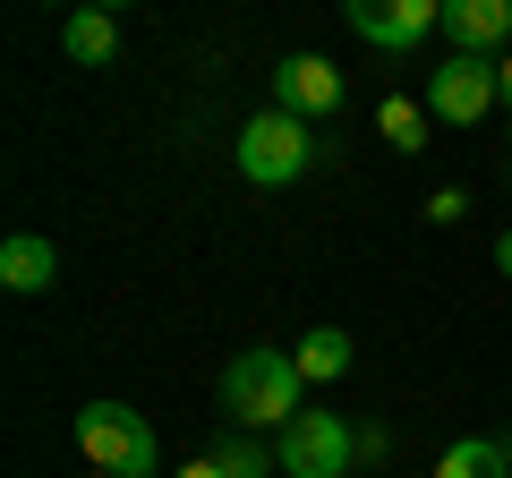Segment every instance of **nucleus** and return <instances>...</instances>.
I'll list each match as a JSON object with an SVG mask.
<instances>
[{
	"label": "nucleus",
	"mask_w": 512,
	"mask_h": 478,
	"mask_svg": "<svg viewBox=\"0 0 512 478\" xmlns=\"http://www.w3.org/2000/svg\"><path fill=\"white\" fill-rule=\"evenodd\" d=\"M274 111H291V120H325V111H342V69L316 52H291L274 69Z\"/></svg>",
	"instance_id": "6"
},
{
	"label": "nucleus",
	"mask_w": 512,
	"mask_h": 478,
	"mask_svg": "<svg viewBox=\"0 0 512 478\" xmlns=\"http://www.w3.org/2000/svg\"><path fill=\"white\" fill-rule=\"evenodd\" d=\"M376 129L393 137V154H419V146H427V111L410 103V94H384V111H376Z\"/></svg>",
	"instance_id": "13"
},
{
	"label": "nucleus",
	"mask_w": 512,
	"mask_h": 478,
	"mask_svg": "<svg viewBox=\"0 0 512 478\" xmlns=\"http://www.w3.org/2000/svg\"><path fill=\"white\" fill-rule=\"evenodd\" d=\"M274 461H282V478H350L359 436L342 427V410H299L274 436Z\"/></svg>",
	"instance_id": "4"
},
{
	"label": "nucleus",
	"mask_w": 512,
	"mask_h": 478,
	"mask_svg": "<svg viewBox=\"0 0 512 478\" xmlns=\"http://www.w3.org/2000/svg\"><path fill=\"white\" fill-rule=\"evenodd\" d=\"M470 214V197H461V188H436V197H427V222H461Z\"/></svg>",
	"instance_id": "15"
},
{
	"label": "nucleus",
	"mask_w": 512,
	"mask_h": 478,
	"mask_svg": "<svg viewBox=\"0 0 512 478\" xmlns=\"http://www.w3.org/2000/svg\"><path fill=\"white\" fill-rule=\"evenodd\" d=\"M52 274H60V248L43 231H9V239H0V282H9L18 299L52 291Z\"/></svg>",
	"instance_id": "9"
},
{
	"label": "nucleus",
	"mask_w": 512,
	"mask_h": 478,
	"mask_svg": "<svg viewBox=\"0 0 512 478\" xmlns=\"http://www.w3.org/2000/svg\"><path fill=\"white\" fill-rule=\"evenodd\" d=\"M180 478H222V461H214V453H205V461H188V470H180Z\"/></svg>",
	"instance_id": "16"
},
{
	"label": "nucleus",
	"mask_w": 512,
	"mask_h": 478,
	"mask_svg": "<svg viewBox=\"0 0 512 478\" xmlns=\"http://www.w3.org/2000/svg\"><path fill=\"white\" fill-rule=\"evenodd\" d=\"M308 163H316V137L291 111H256L248 129H239V171H248L256 188H291Z\"/></svg>",
	"instance_id": "3"
},
{
	"label": "nucleus",
	"mask_w": 512,
	"mask_h": 478,
	"mask_svg": "<svg viewBox=\"0 0 512 478\" xmlns=\"http://www.w3.org/2000/svg\"><path fill=\"white\" fill-rule=\"evenodd\" d=\"M444 35H453V52H470V60H504L512 0H444Z\"/></svg>",
	"instance_id": "8"
},
{
	"label": "nucleus",
	"mask_w": 512,
	"mask_h": 478,
	"mask_svg": "<svg viewBox=\"0 0 512 478\" xmlns=\"http://www.w3.org/2000/svg\"><path fill=\"white\" fill-rule=\"evenodd\" d=\"M214 461H222V478H274V470H282L274 444H256V436H222Z\"/></svg>",
	"instance_id": "14"
},
{
	"label": "nucleus",
	"mask_w": 512,
	"mask_h": 478,
	"mask_svg": "<svg viewBox=\"0 0 512 478\" xmlns=\"http://www.w3.org/2000/svg\"><path fill=\"white\" fill-rule=\"evenodd\" d=\"M495 103H504V94H495V60H470V52H453L444 69H427V111H436V120H453V129L487 120Z\"/></svg>",
	"instance_id": "5"
},
{
	"label": "nucleus",
	"mask_w": 512,
	"mask_h": 478,
	"mask_svg": "<svg viewBox=\"0 0 512 478\" xmlns=\"http://www.w3.org/2000/svg\"><path fill=\"white\" fill-rule=\"evenodd\" d=\"M495 265H504V274H512V231H504V239H495Z\"/></svg>",
	"instance_id": "18"
},
{
	"label": "nucleus",
	"mask_w": 512,
	"mask_h": 478,
	"mask_svg": "<svg viewBox=\"0 0 512 478\" xmlns=\"http://www.w3.org/2000/svg\"><path fill=\"white\" fill-rule=\"evenodd\" d=\"M291 359H299V376H308V385H333V376H350V333H342V325H316Z\"/></svg>",
	"instance_id": "12"
},
{
	"label": "nucleus",
	"mask_w": 512,
	"mask_h": 478,
	"mask_svg": "<svg viewBox=\"0 0 512 478\" xmlns=\"http://www.w3.org/2000/svg\"><path fill=\"white\" fill-rule=\"evenodd\" d=\"M350 26L367 43H384V52H410L419 35L444 26V0H350Z\"/></svg>",
	"instance_id": "7"
},
{
	"label": "nucleus",
	"mask_w": 512,
	"mask_h": 478,
	"mask_svg": "<svg viewBox=\"0 0 512 478\" xmlns=\"http://www.w3.org/2000/svg\"><path fill=\"white\" fill-rule=\"evenodd\" d=\"M86 478H103V470H86Z\"/></svg>",
	"instance_id": "19"
},
{
	"label": "nucleus",
	"mask_w": 512,
	"mask_h": 478,
	"mask_svg": "<svg viewBox=\"0 0 512 478\" xmlns=\"http://www.w3.org/2000/svg\"><path fill=\"white\" fill-rule=\"evenodd\" d=\"M299 385H308V376H299V359L291 350H239L231 368H222V410H231L239 419V436H256V427H291L299 410Z\"/></svg>",
	"instance_id": "1"
},
{
	"label": "nucleus",
	"mask_w": 512,
	"mask_h": 478,
	"mask_svg": "<svg viewBox=\"0 0 512 478\" xmlns=\"http://www.w3.org/2000/svg\"><path fill=\"white\" fill-rule=\"evenodd\" d=\"M495 94H504V103H512V52L495 60Z\"/></svg>",
	"instance_id": "17"
},
{
	"label": "nucleus",
	"mask_w": 512,
	"mask_h": 478,
	"mask_svg": "<svg viewBox=\"0 0 512 478\" xmlns=\"http://www.w3.org/2000/svg\"><path fill=\"white\" fill-rule=\"evenodd\" d=\"M436 478H512V444H495V436H461L453 453L436 461Z\"/></svg>",
	"instance_id": "11"
},
{
	"label": "nucleus",
	"mask_w": 512,
	"mask_h": 478,
	"mask_svg": "<svg viewBox=\"0 0 512 478\" xmlns=\"http://www.w3.org/2000/svg\"><path fill=\"white\" fill-rule=\"evenodd\" d=\"M60 52H69V60H77V69H103V60H111V52H120V26H111V18H103V9H77V18H69V26H60Z\"/></svg>",
	"instance_id": "10"
},
{
	"label": "nucleus",
	"mask_w": 512,
	"mask_h": 478,
	"mask_svg": "<svg viewBox=\"0 0 512 478\" xmlns=\"http://www.w3.org/2000/svg\"><path fill=\"white\" fill-rule=\"evenodd\" d=\"M77 453H86L103 478H154L163 444H154L146 410H128V402H86V410H77Z\"/></svg>",
	"instance_id": "2"
}]
</instances>
